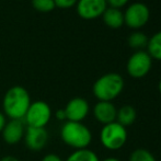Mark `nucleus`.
Returning a JSON list of instances; mask_svg holds the SVG:
<instances>
[{
  "label": "nucleus",
  "mask_w": 161,
  "mask_h": 161,
  "mask_svg": "<svg viewBox=\"0 0 161 161\" xmlns=\"http://www.w3.org/2000/svg\"><path fill=\"white\" fill-rule=\"evenodd\" d=\"M31 104L29 91L22 86H13L7 90L2 100L3 114L10 119L23 121Z\"/></svg>",
  "instance_id": "1"
},
{
  "label": "nucleus",
  "mask_w": 161,
  "mask_h": 161,
  "mask_svg": "<svg viewBox=\"0 0 161 161\" xmlns=\"http://www.w3.org/2000/svg\"><path fill=\"white\" fill-rule=\"evenodd\" d=\"M60 137L64 144L76 150L87 149L92 142L91 130L82 122L66 121L60 128Z\"/></svg>",
  "instance_id": "2"
},
{
  "label": "nucleus",
  "mask_w": 161,
  "mask_h": 161,
  "mask_svg": "<svg viewBox=\"0 0 161 161\" xmlns=\"http://www.w3.org/2000/svg\"><path fill=\"white\" fill-rule=\"evenodd\" d=\"M124 79L116 72H108L97 78L92 87V92L99 101L112 102L122 93Z\"/></svg>",
  "instance_id": "3"
},
{
  "label": "nucleus",
  "mask_w": 161,
  "mask_h": 161,
  "mask_svg": "<svg viewBox=\"0 0 161 161\" xmlns=\"http://www.w3.org/2000/svg\"><path fill=\"white\" fill-rule=\"evenodd\" d=\"M100 142L108 150H119L127 142V130L117 122L106 124L100 131Z\"/></svg>",
  "instance_id": "4"
},
{
  "label": "nucleus",
  "mask_w": 161,
  "mask_h": 161,
  "mask_svg": "<svg viewBox=\"0 0 161 161\" xmlns=\"http://www.w3.org/2000/svg\"><path fill=\"white\" fill-rule=\"evenodd\" d=\"M52 119V108L45 101L37 100L31 102L30 108L24 116V121L29 127L45 128Z\"/></svg>",
  "instance_id": "5"
},
{
  "label": "nucleus",
  "mask_w": 161,
  "mask_h": 161,
  "mask_svg": "<svg viewBox=\"0 0 161 161\" xmlns=\"http://www.w3.org/2000/svg\"><path fill=\"white\" fill-rule=\"evenodd\" d=\"M150 11L142 2H134L124 12V24L130 29H140L149 21Z\"/></svg>",
  "instance_id": "6"
},
{
  "label": "nucleus",
  "mask_w": 161,
  "mask_h": 161,
  "mask_svg": "<svg viewBox=\"0 0 161 161\" xmlns=\"http://www.w3.org/2000/svg\"><path fill=\"white\" fill-rule=\"evenodd\" d=\"M153 58L147 52L137 51L129 57L126 65V69L130 77L139 79L145 77L151 69Z\"/></svg>",
  "instance_id": "7"
},
{
  "label": "nucleus",
  "mask_w": 161,
  "mask_h": 161,
  "mask_svg": "<svg viewBox=\"0 0 161 161\" xmlns=\"http://www.w3.org/2000/svg\"><path fill=\"white\" fill-rule=\"evenodd\" d=\"M76 6L79 17L85 20H93L102 17L108 8L106 0H78Z\"/></svg>",
  "instance_id": "8"
},
{
  "label": "nucleus",
  "mask_w": 161,
  "mask_h": 161,
  "mask_svg": "<svg viewBox=\"0 0 161 161\" xmlns=\"http://www.w3.org/2000/svg\"><path fill=\"white\" fill-rule=\"evenodd\" d=\"M64 111L66 114V121L82 122L89 114L90 106L86 99L76 97L68 101Z\"/></svg>",
  "instance_id": "9"
},
{
  "label": "nucleus",
  "mask_w": 161,
  "mask_h": 161,
  "mask_svg": "<svg viewBox=\"0 0 161 161\" xmlns=\"http://www.w3.org/2000/svg\"><path fill=\"white\" fill-rule=\"evenodd\" d=\"M24 145L31 151H40L48 142V131L46 128L26 127L24 133Z\"/></svg>",
  "instance_id": "10"
},
{
  "label": "nucleus",
  "mask_w": 161,
  "mask_h": 161,
  "mask_svg": "<svg viewBox=\"0 0 161 161\" xmlns=\"http://www.w3.org/2000/svg\"><path fill=\"white\" fill-rule=\"evenodd\" d=\"M25 126L21 119H10L1 130L2 139L7 145H17L24 137Z\"/></svg>",
  "instance_id": "11"
},
{
  "label": "nucleus",
  "mask_w": 161,
  "mask_h": 161,
  "mask_svg": "<svg viewBox=\"0 0 161 161\" xmlns=\"http://www.w3.org/2000/svg\"><path fill=\"white\" fill-rule=\"evenodd\" d=\"M117 110L112 102L99 101L93 108V115L97 122L103 125L116 121Z\"/></svg>",
  "instance_id": "12"
},
{
  "label": "nucleus",
  "mask_w": 161,
  "mask_h": 161,
  "mask_svg": "<svg viewBox=\"0 0 161 161\" xmlns=\"http://www.w3.org/2000/svg\"><path fill=\"white\" fill-rule=\"evenodd\" d=\"M104 23L111 29H119L124 24V13L121 9L108 7L102 14Z\"/></svg>",
  "instance_id": "13"
},
{
  "label": "nucleus",
  "mask_w": 161,
  "mask_h": 161,
  "mask_svg": "<svg viewBox=\"0 0 161 161\" xmlns=\"http://www.w3.org/2000/svg\"><path fill=\"white\" fill-rule=\"evenodd\" d=\"M136 119H137V112H136L135 108L131 105H123L117 110L116 113V121L119 124H121L124 127H128V126L133 125L135 123Z\"/></svg>",
  "instance_id": "14"
},
{
  "label": "nucleus",
  "mask_w": 161,
  "mask_h": 161,
  "mask_svg": "<svg viewBox=\"0 0 161 161\" xmlns=\"http://www.w3.org/2000/svg\"><path fill=\"white\" fill-rule=\"evenodd\" d=\"M147 49H148L147 53L153 59L161 60V31L155 33L149 38Z\"/></svg>",
  "instance_id": "15"
},
{
  "label": "nucleus",
  "mask_w": 161,
  "mask_h": 161,
  "mask_svg": "<svg viewBox=\"0 0 161 161\" xmlns=\"http://www.w3.org/2000/svg\"><path fill=\"white\" fill-rule=\"evenodd\" d=\"M65 161H100V159L94 151L87 148L74 151Z\"/></svg>",
  "instance_id": "16"
},
{
  "label": "nucleus",
  "mask_w": 161,
  "mask_h": 161,
  "mask_svg": "<svg viewBox=\"0 0 161 161\" xmlns=\"http://www.w3.org/2000/svg\"><path fill=\"white\" fill-rule=\"evenodd\" d=\"M148 40L146 34H144L142 32H134L129 35L127 42L128 45L134 49H142L144 47H147V44H148Z\"/></svg>",
  "instance_id": "17"
},
{
  "label": "nucleus",
  "mask_w": 161,
  "mask_h": 161,
  "mask_svg": "<svg viewBox=\"0 0 161 161\" xmlns=\"http://www.w3.org/2000/svg\"><path fill=\"white\" fill-rule=\"evenodd\" d=\"M129 161H157L155 156L149 150L144 148L136 149L131 153Z\"/></svg>",
  "instance_id": "18"
},
{
  "label": "nucleus",
  "mask_w": 161,
  "mask_h": 161,
  "mask_svg": "<svg viewBox=\"0 0 161 161\" xmlns=\"http://www.w3.org/2000/svg\"><path fill=\"white\" fill-rule=\"evenodd\" d=\"M32 6L35 10L41 12H49L56 8L54 0H32Z\"/></svg>",
  "instance_id": "19"
},
{
  "label": "nucleus",
  "mask_w": 161,
  "mask_h": 161,
  "mask_svg": "<svg viewBox=\"0 0 161 161\" xmlns=\"http://www.w3.org/2000/svg\"><path fill=\"white\" fill-rule=\"evenodd\" d=\"M77 1H78V0H54L56 7L62 8V9L71 8L72 6H75V4L77 3Z\"/></svg>",
  "instance_id": "20"
},
{
  "label": "nucleus",
  "mask_w": 161,
  "mask_h": 161,
  "mask_svg": "<svg viewBox=\"0 0 161 161\" xmlns=\"http://www.w3.org/2000/svg\"><path fill=\"white\" fill-rule=\"evenodd\" d=\"M128 2V0H106L108 6L112 7V8H117L121 9L122 7H124Z\"/></svg>",
  "instance_id": "21"
},
{
  "label": "nucleus",
  "mask_w": 161,
  "mask_h": 161,
  "mask_svg": "<svg viewBox=\"0 0 161 161\" xmlns=\"http://www.w3.org/2000/svg\"><path fill=\"white\" fill-rule=\"evenodd\" d=\"M41 161H64V160L58 155H56V153H47V155H45L42 158Z\"/></svg>",
  "instance_id": "22"
},
{
  "label": "nucleus",
  "mask_w": 161,
  "mask_h": 161,
  "mask_svg": "<svg viewBox=\"0 0 161 161\" xmlns=\"http://www.w3.org/2000/svg\"><path fill=\"white\" fill-rule=\"evenodd\" d=\"M55 116H56V119H59V121H66V114H65L64 110H57L55 113Z\"/></svg>",
  "instance_id": "23"
},
{
  "label": "nucleus",
  "mask_w": 161,
  "mask_h": 161,
  "mask_svg": "<svg viewBox=\"0 0 161 161\" xmlns=\"http://www.w3.org/2000/svg\"><path fill=\"white\" fill-rule=\"evenodd\" d=\"M7 121H6V115L3 114L2 112H0V133H1V130L3 129L4 125H6Z\"/></svg>",
  "instance_id": "24"
},
{
  "label": "nucleus",
  "mask_w": 161,
  "mask_h": 161,
  "mask_svg": "<svg viewBox=\"0 0 161 161\" xmlns=\"http://www.w3.org/2000/svg\"><path fill=\"white\" fill-rule=\"evenodd\" d=\"M0 161H20V160L17 157H14V156H6V157L1 158Z\"/></svg>",
  "instance_id": "25"
},
{
  "label": "nucleus",
  "mask_w": 161,
  "mask_h": 161,
  "mask_svg": "<svg viewBox=\"0 0 161 161\" xmlns=\"http://www.w3.org/2000/svg\"><path fill=\"white\" fill-rule=\"evenodd\" d=\"M102 161H119V159H117V158H115V157H108V158L103 159Z\"/></svg>",
  "instance_id": "26"
},
{
  "label": "nucleus",
  "mask_w": 161,
  "mask_h": 161,
  "mask_svg": "<svg viewBox=\"0 0 161 161\" xmlns=\"http://www.w3.org/2000/svg\"><path fill=\"white\" fill-rule=\"evenodd\" d=\"M158 89H159V92H160V93H161V80H160L159 85H158Z\"/></svg>",
  "instance_id": "27"
}]
</instances>
